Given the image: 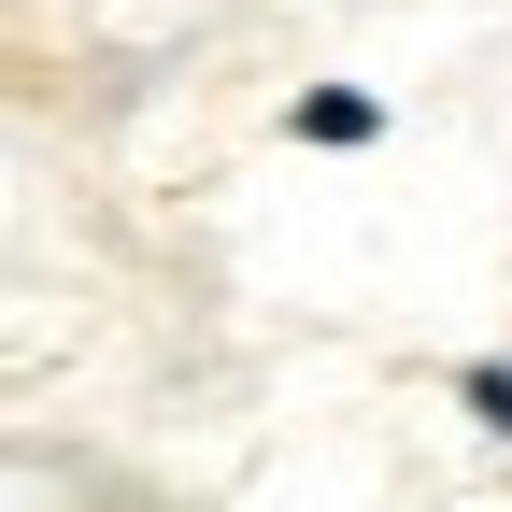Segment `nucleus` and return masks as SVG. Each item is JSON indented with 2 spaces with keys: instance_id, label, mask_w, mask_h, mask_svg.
Instances as JSON below:
<instances>
[{
  "instance_id": "2",
  "label": "nucleus",
  "mask_w": 512,
  "mask_h": 512,
  "mask_svg": "<svg viewBox=\"0 0 512 512\" xmlns=\"http://www.w3.org/2000/svg\"><path fill=\"white\" fill-rule=\"evenodd\" d=\"M456 413H470L498 456H512V356H470V370H456Z\"/></svg>"
},
{
  "instance_id": "1",
  "label": "nucleus",
  "mask_w": 512,
  "mask_h": 512,
  "mask_svg": "<svg viewBox=\"0 0 512 512\" xmlns=\"http://www.w3.org/2000/svg\"><path fill=\"white\" fill-rule=\"evenodd\" d=\"M285 143H313V157H370V143H384V100H370V86H299V100H285Z\"/></svg>"
}]
</instances>
